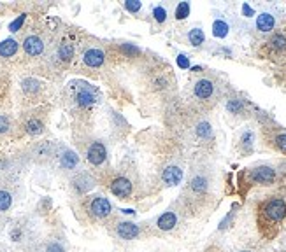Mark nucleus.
Instances as JSON below:
<instances>
[{
	"label": "nucleus",
	"instance_id": "bb28decb",
	"mask_svg": "<svg viewBox=\"0 0 286 252\" xmlns=\"http://www.w3.org/2000/svg\"><path fill=\"white\" fill-rule=\"evenodd\" d=\"M25 130L30 135H39L44 130V125H42V121H39V119H30V121L25 125Z\"/></svg>",
	"mask_w": 286,
	"mask_h": 252
},
{
	"label": "nucleus",
	"instance_id": "393cba45",
	"mask_svg": "<svg viewBox=\"0 0 286 252\" xmlns=\"http://www.w3.org/2000/svg\"><path fill=\"white\" fill-rule=\"evenodd\" d=\"M244 100H239V98H230L229 102H227V109H229V112L232 114H241L244 112Z\"/></svg>",
	"mask_w": 286,
	"mask_h": 252
},
{
	"label": "nucleus",
	"instance_id": "2eb2a0df",
	"mask_svg": "<svg viewBox=\"0 0 286 252\" xmlns=\"http://www.w3.org/2000/svg\"><path fill=\"white\" fill-rule=\"evenodd\" d=\"M77 163H79L77 154L74 151H71V149H63L62 154H60V166L65 170H74L77 166Z\"/></svg>",
	"mask_w": 286,
	"mask_h": 252
},
{
	"label": "nucleus",
	"instance_id": "dca6fc26",
	"mask_svg": "<svg viewBox=\"0 0 286 252\" xmlns=\"http://www.w3.org/2000/svg\"><path fill=\"white\" fill-rule=\"evenodd\" d=\"M72 186H74L76 191L83 195V193L90 191V189L95 186V180H93L88 174H81L79 177H76L74 180H72Z\"/></svg>",
	"mask_w": 286,
	"mask_h": 252
},
{
	"label": "nucleus",
	"instance_id": "f03ea898",
	"mask_svg": "<svg viewBox=\"0 0 286 252\" xmlns=\"http://www.w3.org/2000/svg\"><path fill=\"white\" fill-rule=\"evenodd\" d=\"M241 184L251 187V186H270L276 180V170L272 166L267 165H258L255 168L244 170L239 177Z\"/></svg>",
	"mask_w": 286,
	"mask_h": 252
},
{
	"label": "nucleus",
	"instance_id": "9d476101",
	"mask_svg": "<svg viewBox=\"0 0 286 252\" xmlns=\"http://www.w3.org/2000/svg\"><path fill=\"white\" fill-rule=\"evenodd\" d=\"M106 156H107L106 145H104L102 142H93L92 145L88 147V152H86V158H88V161L92 163V165H95V166L102 165V163L106 161Z\"/></svg>",
	"mask_w": 286,
	"mask_h": 252
},
{
	"label": "nucleus",
	"instance_id": "c9c22d12",
	"mask_svg": "<svg viewBox=\"0 0 286 252\" xmlns=\"http://www.w3.org/2000/svg\"><path fill=\"white\" fill-rule=\"evenodd\" d=\"M242 11H244V14H253V11H251L248 5H244V7H242Z\"/></svg>",
	"mask_w": 286,
	"mask_h": 252
},
{
	"label": "nucleus",
	"instance_id": "b1692460",
	"mask_svg": "<svg viewBox=\"0 0 286 252\" xmlns=\"http://www.w3.org/2000/svg\"><path fill=\"white\" fill-rule=\"evenodd\" d=\"M212 34H214V37L223 39V37L229 35V25H227L223 19H216L214 25H212Z\"/></svg>",
	"mask_w": 286,
	"mask_h": 252
},
{
	"label": "nucleus",
	"instance_id": "f3484780",
	"mask_svg": "<svg viewBox=\"0 0 286 252\" xmlns=\"http://www.w3.org/2000/svg\"><path fill=\"white\" fill-rule=\"evenodd\" d=\"M176 224H177L176 212H165L156 219V226H158V230H162V231H171Z\"/></svg>",
	"mask_w": 286,
	"mask_h": 252
},
{
	"label": "nucleus",
	"instance_id": "423d86ee",
	"mask_svg": "<svg viewBox=\"0 0 286 252\" xmlns=\"http://www.w3.org/2000/svg\"><path fill=\"white\" fill-rule=\"evenodd\" d=\"M207 191H209V179H207V175L200 174V172L191 175L188 187H186V195H190V198H191V196L197 198V196L207 195Z\"/></svg>",
	"mask_w": 286,
	"mask_h": 252
},
{
	"label": "nucleus",
	"instance_id": "c85d7f7f",
	"mask_svg": "<svg viewBox=\"0 0 286 252\" xmlns=\"http://www.w3.org/2000/svg\"><path fill=\"white\" fill-rule=\"evenodd\" d=\"M190 14V4L188 2H181L176 7V19H185Z\"/></svg>",
	"mask_w": 286,
	"mask_h": 252
},
{
	"label": "nucleus",
	"instance_id": "c756f323",
	"mask_svg": "<svg viewBox=\"0 0 286 252\" xmlns=\"http://www.w3.org/2000/svg\"><path fill=\"white\" fill-rule=\"evenodd\" d=\"M153 16L158 23H163L165 19H167V11H165L162 5H156V7L153 9Z\"/></svg>",
	"mask_w": 286,
	"mask_h": 252
},
{
	"label": "nucleus",
	"instance_id": "473e14b6",
	"mask_svg": "<svg viewBox=\"0 0 286 252\" xmlns=\"http://www.w3.org/2000/svg\"><path fill=\"white\" fill-rule=\"evenodd\" d=\"M25 18H27V16H25V14H21V16L18 18V19H14V21L9 25V30H11V32H18L19 28H21L23 21H25Z\"/></svg>",
	"mask_w": 286,
	"mask_h": 252
},
{
	"label": "nucleus",
	"instance_id": "39448f33",
	"mask_svg": "<svg viewBox=\"0 0 286 252\" xmlns=\"http://www.w3.org/2000/svg\"><path fill=\"white\" fill-rule=\"evenodd\" d=\"M86 210H88V214L92 216V217L104 219V217H109L111 216V212H113V205H111V201L107 200V198H104V196H95V198H92V200L88 201Z\"/></svg>",
	"mask_w": 286,
	"mask_h": 252
},
{
	"label": "nucleus",
	"instance_id": "58836bf2",
	"mask_svg": "<svg viewBox=\"0 0 286 252\" xmlns=\"http://www.w3.org/2000/svg\"><path fill=\"white\" fill-rule=\"evenodd\" d=\"M285 252H286V251H285Z\"/></svg>",
	"mask_w": 286,
	"mask_h": 252
},
{
	"label": "nucleus",
	"instance_id": "7ed1b4c3",
	"mask_svg": "<svg viewBox=\"0 0 286 252\" xmlns=\"http://www.w3.org/2000/svg\"><path fill=\"white\" fill-rule=\"evenodd\" d=\"M97 90L92 88L86 83H74L72 84V98H74L76 105L79 107H92L97 100Z\"/></svg>",
	"mask_w": 286,
	"mask_h": 252
},
{
	"label": "nucleus",
	"instance_id": "f8f14e48",
	"mask_svg": "<svg viewBox=\"0 0 286 252\" xmlns=\"http://www.w3.org/2000/svg\"><path fill=\"white\" fill-rule=\"evenodd\" d=\"M141 233V228L137 226L135 222H128V221H121L116 224V235L123 240H133L135 236H139Z\"/></svg>",
	"mask_w": 286,
	"mask_h": 252
},
{
	"label": "nucleus",
	"instance_id": "6ab92c4d",
	"mask_svg": "<svg viewBox=\"0 0 286 252\" xmlns=\"http://www.w3.org/2000/svg\"><path fill=\"white\" fill-rule=\"evenodd\" d=\"M274 26H276V19H274L272 14L268 13H262L256 18V28L260 32H272Z\"/></svg>",
	"mask_w": 286,
	"mask_h": 252
},
{
	"label": "nucleus",
	"instance_id": "7c9ffc66",
	"mask_svg": "<svg viewBox=\"0 0 286 252\" xmlns=\"http://www.w3.org/2000/svg\"><path fill=\"white\" fill-rule=\"evenodd\" d=\"M46 252H65V247H63L60 242L53 240V242H49V244L46 245Z\"/></svg>",
	"mask_w": 286,
	"mask_h": 252
},
{
	"label": "nucleus",
	"instance_id": "5701e85b",
	"mask_svg": "<svg viewBox=\"0 0 286 252\" xmlns=\"http://www.w3.org/2000/svg\"><path fill=\"white\" fill-rule=\"evenodd\" d=\"M13 207V195L5 189H0V212H7Z\"/></svg>",
	"mask_w": 286,
	"mask_h": 252
},
{
	"label": "nucleus",
	"instance_id": "4c0bfd02",
	"mask_svg": "<svg viewBox=\"0 0 286 252\" xmlns=\"http://www.w3.org/2000/svg\"><path fill=\"white\" fill-rule=\"evenodd\" d=\"M241 252H249V251H241Z\"/></svg>",
	"mask_w": 286,
	"mask_h": 252
},
{
	"label": "nucleus",
	"instance_id": "cd10ccee",
	"mask_svg": "<svg viewBox=\"0 0 286 252\" xmlns=\"http://www.w3.org/2000/svg\"><path fill=\"white\" fill-rule=\"evenodd\" d=\"M21 86H23V91L25 93H32V95H34V93L39 91L40 84L37 83L36 79H25V81L21 83Z\"/></svg>",
	"mask_w": 286,
	"mask_h": 252
},
{
	"label": "nucleus",
	"instance_id": "ddd939ff",
	"mask_svg": "<svg viewBox=\"0 0 286 252\" xmlns=\"http://www.w3.org/2000/svg\"><path fill=\"white\" fill-rule=\"evenodd\" d=\"M23 49L28 56H39L40 53L44 51V40L40 39L39 35H28L27 39L23 40Z\"/></svg>",
	"mask_w": 286,
	"mask_h": 252
},
{
	"label": "nucleus",
	"instance_id": "f257e3e1",
	"mask_svg": "<svg viewBox=\"0 0 286 252\" xmlns=\"http://www.w3.org/2000/svg\"><path fill=\"white\" fill-rule=\"evenodd\" d=\"M286 219V200L281 196H270L258 205L256 222L262 236L272 240L281 228V222Z\"/></svg>",
	"mask_w": 286,
	"mask_h": 252
},
{
	"label": "nucleus",
	"instance_id": "72a5a7b5",
	"mask_svg": "<svg viewBox=\"0 0 286 252\" xmlns=\"http://www.w3.org/2000/svg\"><path fill=\"white\" fill-rule=\"evenodd\" d=\"M125 7H127L130 13H137V11L141 9V2H133V0H128V2H125Z\"/></svg>",
	"mask_w": 286,
	"mask_h": 252
},
{
	"label": "nucleus",
	"instance_id": "a211bd4d",
	"mask_svg": "<svg viewBox=\"0 0 286 252\" xmlns=\"http://www.w3.org/2000/svg\"><path fill=\"white\" fill-rule=\"evenodd\" d=\"M253 142H255L253 131H249V130L242 131V135L239 137V144H237L239 151H241L242 154H249V152L253 151Z\"/></svg>",
	"mask_w": 286,
	"mask_h": 252
},
{
	"label": "nucleus",
	"instance_id": "20e7f679",
	"mask_svg": "<svg viewBox=\"0 0 286 252\" xmlns=\"http://www.w3.org/2000/svg\"><path fill=\"white\" fill-rule=\"evenodd\" d=\"M216 83L209 77H202L198 79L197 83L193 84V95L197 100L200 102H212L216 98Z\"/></svg>",
	"mask_w": 286,
	"mask_h": 252
},
{
	"label": "nucleus",
	"instance_id": "412c9836",
	"mask_svg": "<svg viewBox=\"0 0 286 252\" xmlns=\"http://www.w3.org/2000/svg\"><path fill=\"white\" fill-rule=\"evenodd\" d=\"M195 135H197V139H200V140L212 139V130H211V126H209V123H206V121L198 123V125L195 126Z\"/></svg>",
	"mask_w": 286,
	"mask_h": 252
},
{
	"label": "nucleus",
	"instance_id": "9b49d317",
	"mask_svg": "<svg viewBox=\"0 0 286 252\" xmlns=\"http://www.w3.org/2000/svg\"><path fill=\"white\" fill-rule=\"evenodd\" d=\"M265 139L276 151L286 154V131H283L281 128H274L265 135Z\"/></svg>",
	"mask_w": 286,
	"mask_h": 252
},
{
	"label": "nucleus",
	"instance_id": "6e6552de",
	"mask_svg": "<svg viewBox=\"0 0 286 252\" xmlns=\"http://www.w3.org/2000/svg\"><path fill=\"white\" fill-rule=\"evenodd\" d=\"M109 189L118 198H128L132 195V182H130V179L119 175V177H114L109 182Z\"/></svg>",
	"mask_w": 286,
	"mask_h": 252
},
{
	"label": "nucleus",
	"instance_id": "1a4fd4ad",
	"mask_svg": "<svg viewBox=\"0 0 286 252\" xmlns=\"http://www.w3.org/2000/svg\"><path fill=\"white\" fill-rule=\"evenodd\" d=\"M106 61V53L102 51L97 46H92L86 51L83 53V63L86 67H92V69H98V67L104 65Z\"/></svg>",
	"mask_w": 286,
	"mask_h": 252
},
{
	"label": "nucleus",
	"instance_id": "0eeeda50",
	"mask_svg": "<svg viewBox=\"0 0 286 252\" xmlns=\"http://www.w3.org/2000/svg\"><path fill=\"white\" fill-rule=\"evenodd\" d=\"M265 51L268 56H283L286 54V35L277 32L270 35V39L265 42Z\"/></svg>",
	"mask_w": 286,
	"mask_h": 252
},
{
	"label": "nucleus",
	"instance_id": "f704fd0d",
	"mask_svg": "<svg viewBox=\"0 0 286 252\" xmlns=\"http://www.w3.org/2000/svg\"><path fill=\"white\" fill-rule=\"evenodd\" d=\"M177 61H179V65L183 67V69H186V67H188V58H186L185 54H179V58H177Z\"/></svg>",
	"mask_w": 286,
	"mask_h": 252
},
{
	"label": "nucleus",
	"instance_id": "a878e982",
	"mask_svg": "<svg viewBox=\"0 0 286 252\" xmlns=\"http://www.w3.org/2000/svg\"><path fill=\"white\" fill-rule=\"evenodd\" d=\"M204 39H206V35H204V32L200 30V28H193V30H190L188 40H190L191 46H200V44L204 42Z\"/></svg>",
	"mask_w": 286,
	"mask_h": 252
},
{
	"label": "nucleus",
	"instance_id": "4468645a",
	"mask_svg": "<svg viewBox=\"0 0 286 252\" xmlns=\"http://www.w3.org/2000/svg\"><path fill=\"white\" fill-rule=\"evenodd\" d=\"M162 180L165 186L172 187V186H177V184L183 180V170L176 165H169L163 168L162 172Z\"/></svg>",
	"mask_w": 286,
	"mask_h": 252
},
{
	"label": "nucleus",
	"instance_id": "e433bc0d",
	"mask_svg": "<svg viewBox=\"0 0 286 252\" xmlns=\"http://www.w3.org/2000/svg\"><path fill=\"white\" fill-rule=\"evenodd\" d=\"M283 74L286 75V63H285V69H283Z\"/></svg>",
	"mask_w": 286,
	"mask_h": 252
},
{
	"label": "nucleus",
	"instance_id": "2f4dec72",
	"mask_svg": "<svg viewBox=\"0 0 286 252\" xmlns=\"http://www.w3.org/2000/svg\"><path fill=\"white\" fill-rule=\"evenodd\" d=\"M11 128V121L7 116H0V135L2 133H7Z\"/></svg>",
	"mask_w": 286,
	"mask_h": 252
},
{
	"label": "nucleus",
	"instance_id": "aec40b11",
	"mask_svg": "<svg viewBox=\"0 0 286 252\" xmlns=\"http://www.w3.org/2000/svg\"><path fill=\"white\" fill-rule=\"evenodd\" d=\"M18 51V42L14 39H5L4 42H0V56L11 58Z\"/></svg>",
	"mask_w": 286,
	"mask_h": 252
},
{
	"label": "nucleus",
	"instance_id": "4be33fe9",
	"mask_svg": "<svg viewBox=\"0 0 286 252\" xmlns=\"http://www.w3.org/2000/svg\"><path fill=\"white\" fill-rule=\"evenodd\" d=\"M58 58L62 61H71L74 58V46L71 42H63L58 48Z\"/></svg>",
	"mask_w": 286,
	"mask_h": 252
}]
</instances>
